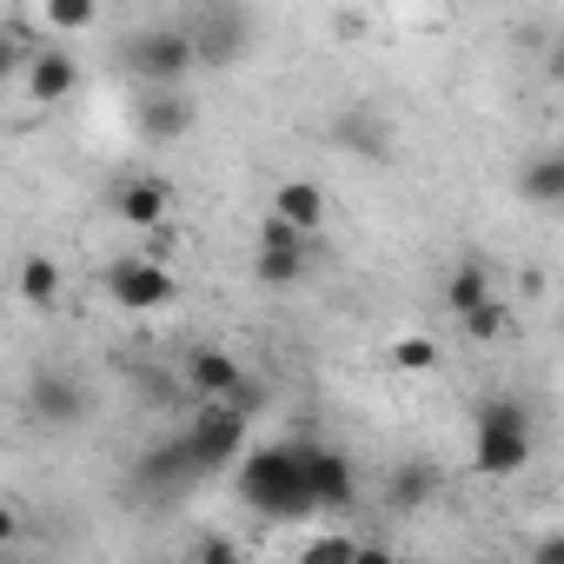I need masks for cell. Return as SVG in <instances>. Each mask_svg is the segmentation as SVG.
Here are the masks:
<instances>
[{
    "instance_id": "6da1fadb",
    "label": "cell",
    "mask_w": 564,
    "mask_h": 564,
    "mask_svg": "<svg viewBox=\"0 0 564 564\" xmlns=\"http://www.w3.org/2000/svg\"><path fill=\"white\" fill-rule=\"evenodd\" d=\"M239 498L265 518H313V485H306V458L300 438L293 445H252L239 465Z\"/></svg>"
},
{
    "instance_id": "7a4b0ae2",
    "label": "cell",
    "mask_w": 564,
    "mask_h": 564,
    "mask_svg": "<svg viewBox=\"0 0 564 564\" xmlns=\"http://www.w3.org/2000/svg\"><path fill=\"white\" fill-rule=\"evenodd\" d=\"M471 465L485 478H511L531 465V405L518 399H485L478 405V432H471Z\"/></svg>"
},
{
    "instance_id": "3957f363",
    "label": "cell",
    "mask_w": 564,
    "mask_h": 564,
    "mask_svg": "<svg viewBox=\"0 0 564 564\" xmlns=\"http://www.w3.org/2000/svg\"><path fill=\"white\" fill-rule=\"evenodd\" d=\"M186 41H193V67H232V61H246L252 54V14H246V0L193 8Z\"/></svg>"
},
{
    "instance_id": "277c9868",
    "label": "cell",
    "mask_w": 564,
    "mask_h": 564,
    "mask_svg": "<svg viewBox=\"0 0 564 564\" xmlns=\"http://www.w3.org/2000/svg\"><path fill=\"white\" fill-rule=\"evenodd\" d=\"M120 67L140 87H180L193 74V41H186V28H147L120 47Z\"/></svg>"
},
{
    "instance_id": "5b68a950",
    "label": "cell",
    "mask_w": 564,
    "mask_h": 564,
    "mask_svg": "<svg viewBox=\"0 0 564 564\" xmlns=\"http://www.w3.org/2000/svg\"><path fill=\"white\" fill-rule=\"evenodd\" d=\"M180 445H186V458H193V478H206V471H219V465H232V458L246 452V412L206 399V405L193 412V425L180 432Z\"/></svg>"
},
{
    "instance_id": "8992f818",
    "label": "cell",
    "mask_w": 564,
    "mask_h": 564,
    "mask_svg": "<svg viewBox=\"0 0 564 564\" xmlns=\"http://www.w3.org/2000/svg\"><path fill=\"white\" fill-rule=\"evenodd\" d=\"M100 286H107V300H113V306H127V313H160V306H173V300H180V279H173L160 259H147V252L113 259V265L100 272Z\"/></svg>"
},
{
    "instance_id": "52a82bcc",
    "label": "cell",
    "mask_w": 564,
    "mask_h": 564,
    "mask_svg": "<svg viewBox=\"0 0 564 564\" xmlns=\"http://www.w3.org/2000/svg\"><path fill=\"white\" fill-rule=\"evenodd\" d=\"M140 140H186L193 127H199V100L186 94V87H140Z\"/></svg>"
},
{
    "instance_id": "ba28073f",
    "label": "cell",
    "mask_w": 564,
    "mask_h": 564,
    "mask_svg": "<svg viewBox=\"0 0 564 564\" xmlns=\"http://www.w3.org/2000/svg\"><path fill=\"white\" fill-rule=\"evenodd\" d=\"M300 458H306V485H313V505H319V511H346V505L359 498V478H352V458H346V452L300 438Z\"/></svg>"
},
{
    "instance_id": "9c48e42d",
    "label": "cell",
    "mask_w": 564,
    "mask_h": 564,
    "mask_svg": "<svg viewBox=\"0 0 564 564\" xmlns=\"http://www.w3.org/2000/svg\"><path fill=\"white\" fill-rule=\"evenodd\" d=\"M21 405H28L34 425H80V419H87V392H80V379H67V372H34L28 392H21Z\"/></svg>"
},
{
    "instance_id": "30bf717a",
    "label": "cell",
    "mask_w": 564,
    "mask_h": 564,
    "mask_svg": "<svg viewBox=\"0 0 564 564\" xmlns=\"http://www.w3.org/2000/svg\"><path fill=\"white\" fill-rule=\"evenodd\" d=\"M21 80H28V100H34V107H61V100L80 87V61H74L67 47H34L28 67H21Z\"/></svg>"
},
{
    "instance_id": "8fae6325",
    "label": "cell",
    "mask_w": 564,
    "mask_h": 564,
    "mask_svg": "<svg viewBox=\"0 0 564 564\" xmlns=\"http://www.w3.org/2000/svg\"><path fill=\"white\" fill-rule=\"evenodd\" d=\"M180 379H186V392H193V399H226L246 372H239V359H232L226 346H193V352H186V366H180Z\"/></svg>"
},
{
    "instance_id": "7c38bea8",
    "label": "cell",
    "mask_w": 564,
    "mask_h": 564,
    "mask_svg": "<svg viewBox=\"0 0 564 564\" xmlns=\"http://www.w3.org/2000/svg\"><path fill=\"white\" fill-rule=\"evenodd\" d=\"M518 199H524V206H538V213L564 206V153H557V147H544V153L518 173Z\"/></svg>"
},
{
    "instance_id": "4fadbf2b",
    "label": "cell",
    "mask_w": 564,
    "mask_h": 564,
    "mask_svg": "<svg viewBox=\"0 0 564 564\" xmlns=\"http://www.w3.org/2000/svg\"><path fill=\"white\" fill-rule=\"evenodd\" d=\"M113 206H120V219H127V226H140V232H153V226H166V206H173V186H166V180H127Z\"/></svg>"
},
{
    "instance_id": "5bb4252c",
    "label": "cell",
    "mask_w": 564,
    "mask_h": 564,
    "mask_svg": "<svg viewBox=\"0 0 564 564\" xmlns=\"http://www.w3.org/2000/svg\"><path fill=\"white\" fill-rule=\"evenodd\" d=\"M272 213H279V219H293L306 239H319V226H326V193H319L313 180H286V186L272 193Z\"/></svg>"
},
{
    "instance_id": "9a60e30c",
    "label": "cell",
    "mask_w": 564,
    "mask_h": 564,
    "mask_svg": "<svg viewBox=\"0 0 564 564\" xmlns=\"http://www.w3.org/2000/svg\"><path fill=\"white\" fill-rule=\"evenodd\" d=\"M432 491H438V465L432 458H405L392 471V485H386V511H419Z\"/></svg>"
},
{
    "instance_id": "2e32d148",
    "label": "cell",
    "mask_w": 564,
    "mask_h": 564,
    "mask_svg": "<svg viewBox=\"0 0 564 564\" xmlns=\"http://www.w3.org/2000/svg\"><path fill=\"white\" fill-rule=\"evenodd\" d=\"M252 272H259V286H300L306 279V246H259Z\"/></svg>"
},
{
    "instance_id": "e0dca14e",
    "label": "cell",
    "mask_w": 564,
    "mask_h": 564,
    "mask_svg": "<svg viewBox=\"0 0 564 564\" xmlns=\"http://www.w3.org/2000/svg\"><path fill=\"white\" fill-rule=\"evenodd\" d=\"M21 300L41 306V313L61 306V265H54L47 252H28V259H21Z\"/></svg>"
},
{
    "instance_id": "ac0fdd59",
    "label": "cell",
    "mask_w": 564,
    "mask_h": 564,
    "mask_svg": "<svg viewBox=\"0 0 564 564\" xmlns=\"http://www.w3.org/2000/svg\"><path fill=\"white\" fill-rule=\"evenodd\" d=\"M41 21L54 34H87L100 21V0H41Z\"/></svg>"
},
{
    "instance_id": "d6986e66",
    "label": "cell",
    "mask_w": 564,
    "mask_h": 564,
    "mask_svg": "<svg viewBox=\"0 0 564 564\" xmlns=\"http://www.w3.org/2000/svg\"><path fill=\"white\" fill-rule=\"evenodd\" d=\"M478 300H491V279H485V265H471V259H465V265L445 279V306H452V313H471Z\"/></svg>"
},
{
    "instance_id": "ffe728a7",
    "label": "cell",
    "mask_w": 564,
    "mask_h": 564,
    "mask_svg": "<svg viewBox=\"0 0 564 564\" xmlns=\"http://www.w3.org/2000/svg\"><path fill=\"white\" fill-rule=\"evenodd\" d=\"M458 326H465L471 339H505V333H511V300L491 293V300H478L471 313H458Z\"/></svg>"
},
{
    "instance_id": "44dd1931",
    "label": "cell",
    "mask_w": 564,
    "mask_h": 564,
    "mask_svg": "<svg viewBox=\"0 0 564 564\" xmlns=\"http://www.w3.org/2000/svg\"><path fill=\"white\" fill-rule=\"evenodd\" d=\"M392 366H399V372H432V366H438V339H425V333H405V339L392 346Z\"/></svg>"
},
{
    "instance_id": "7402d4cb",
    "label": "cell",
    "mask_w": 564,
    "mask_h": 564,
    "mask_svg": "<svg viewBox=\"0 0 564 564\" xmlns=\"http://www.w3.org/2000/svg\"><path fill=\"white\" fill-rule=\"evenodd\" d=\"M21 67H28V47L14 41V28H0V87H8Z\"/></svg>"
},
{
    "instance_id": "603a6c76",
    "label": "cell",
    "mask_w": 564,
    "mask_h": 564,
    "mask_svg": "<svg viewBox=\"0 0 564 564\" xmlns=\"http://www.w3.org/2000/svg\"><path fill=\"white\" fill-rule=\"evenodd\" d=\"M193 551H199V557H232V544H226V538H199Z\"/></svg>"
},
{
    "instance_id": "cb8c5ba5",
    "label": "cell",
    "mask_w": 564,
    "mask_h": 564,
    "mask_svg": "<svg viewBox=\"0 0 564 564\" xmlns=\"http://www.w3.org/2000/svg\"><path fill=\"white\" fill-rule=\"evenodd\" d=\"M14 538H21V518H14L8 505H0V544H14Z\"/></svg>"
},
{
    "instance_id": "d4e9b609",
    "label": "cell",
    "mask_w": 564,
    "mask_h": 564,
    "mask_svg": "<svg viewBox=\"0 0 564 564\" xmlns=\"http://www.w3.org/2000/svg\"><path fill=\"white\" fill-rule=\"evenodd\" d=\"M186 8H226V0H186Z\"/></svg>"
}]
</instances>
